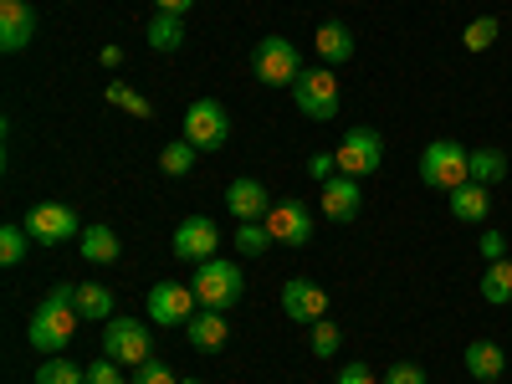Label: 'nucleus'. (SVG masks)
Instances as JSON below:
<instances>
[{"label":"nucleus","mask_w":512,"mask_h":384,"mask_svg":"<svg viewBox=\"0 0 512 384\" xmlns=\"http://www.w3.org/2000/svg\"><path fill=\"white\" fill-rule=\"evenodd\" d=\"M82 313H77V287H52L47 297L36 303L31 323H26V338H31V349L36 354H62L72 344V333H77Z\"/></svg>","instance_id":"nucleus-1"},{"label":"nucleus","mask_w":512,"mask_h":384,"mask_svg":"<svg viewBox=\"0 0 512 384\" xmlns=\"http://www.w3.org/2000/svg\"><path fill=\"white\" fill-rule=\"evenodd\" d=\"M472 180V149H461L456 139H431L420 154V185H431V190H456Z\"/></svg>","instance_id":"nucleus-2"},{"label":"nucleus","mask_w":512,"mask_h":384,"mask_svg":"<svg viewBox=\"0 0 512 384\" xmlns=\"http://www.w3.org/2000/svg\"><path fill=\"white\" fill-rule=\"evenodd\" d=\"M251 72L262 88H292V82L303 77V52H297L287 36H262L251 52Z\"/></svg>","instance_id":"nucleus-3"},{"label":"nucleus","mask_w":512,"mask_h":384,"mask_svg":"<svg viewBox=\"0 0 512 384\" xmlns=\"http://www.w3.org/2000/svg\"><path fill=\"white\" fill-rule=\"evenodd\" d=\"M246 292V277L236 262H221V256H210V262L195 267V297L200 308H216V313H231Z\"/></svg>","instance_id":"nucleus-4"},{"label":"nucleus","mask_w":512,"mask_h":384,"mask_svg":"<svg viewBox=\"0 0 512 384\" xmlns=\"http://www.w3.org/2000/svg\"><path fill=\"white\" fill-rule=\"evenodd\" d=\"M185 139H190L200 154L226 149V144H231V113H226V103H216V98H195V103L185 108Z\"/></svg>","instance_id":"nucleus-5"},{"label":"nucleus","mask_w":512,"mask_h":384,"mask_svg":"<svg viewBox=\"0 0 512 384\" xmlns=\"http://www.w3.org/2000/svg\"><path fill=\"white\" fill-rule=\"evenodd\" d=\"M292 103L313 123H333L338 118V77L323 67H303V77L292 82Z\"/></svg>","instance_id":"nucleus-6"},{"label":"nucleus","mask_w":512,"mask_h":384,"mask_svg":"<svg viewBox=\"0 0 512 384\" xmlns=\"http://www.w3.org/2000/svg\"><path fill=\"white\" fill-rule=\"evenodd\" d=\"M26 231H31V241H36V246H62V241L82 236L88 226L77 221V210H72V205H62V200H41V205H31Z\"/></svg>","instance_id":"nucleus-7"},{"label":"nucleus","mask_w":512,"mask_h":384,"mask_svg":"<svg viewBox=\"0 0 512 384\" xmlns=\"http://www.w3.org/2000/svg\"><path fill=\"white\" fill-rule=\"evenodd\" d=\"M333 159H338V175H354V180H364V175H374V169L384 164V139L374 134V128H349L344 134V144L333 149Z\"/></svg>","instance_id":"nucleus-8"},{"label":"nucleus","mask_w":512,"mask_h":384,"mask_svg":"<svg viewBox=\"0 0 512 384\" xmlns=\"http://www.w3.org/2000/svg\"><path fill=\"white\" fill-rule=\"evenodd\" d=\"M103 354L108 359H118V364H144V359H154V344H149V328L139 323V318H108L103 323Z\"/></svg>","instance_id":"nucleus-9"},{"label":"nucleus","mask_w":512,"mask_h":384,"mask_svg":"<svg viewBox=\"0 0 512 384\" xmlns=\"http://www.w3.org/2000/svg\"><path fill=\"white\" fill-rule=\"evenodd\" d=\"M195 303H200V297L185 282H154L149 287V318L159 328H185L195 318Z\"/></svg>","instance_id":"nucleus-10"},{"label":"nucleus","mask_w":512,"mask_h":384,"mask_svg":"<svg viewBox=\"0 0 512 384\" xmlns=\"http://www.w3.org/2000/svg\"><path fill=\"white\" fill-rule=\"evenodd\" d=\"M216 246H221V231H216V221H210V216H185L175 226V241H169V251H175L180 262H195V267L210 262Z\"/></svg>","instance_id":"nucleus-11"},{"label":"nucleus","mask_w":512,"mask_h":384,"mask_svg":"<svg viewBox=\"0 0 512 384\" xmlns=\"http://www.w3.org/2000/svg\"><path fill=\"white\" fill-rule=\"evenodd\" d=\"M282 313L292 318V323H318V318H328V292L318 287V282H308V277H287L282 282Z\"/></svg>","instance_id":"nucleus-12"},{"label":"nucleus","mask_w":512,"mask_h":384,"mask_svg":"<svg viewBox=\"0 0 512 384\" xmlns=\"http://www.w3.org/2000/svg\"><path fill=\"white\" fill-rule=\"evenodd\" d=\"M318 210L333 221V226H349L359 221V210H364V195H359V180L354 175H333L323 190H318Z\"/></svg>","instance_id":"nucleus-13"},{"label":"nucleus","mask_w":512,"mask_h":384,"mask_svg":"<svg viewBox=\"0 0 512 384\" xmlns=\"http://www.w3.org/2000/svg\"><path fill=\"white\" fill-rule=\"evenodd\" d=\"M267 231H272V241H282V246H308V241H313V210H308L303 200H282V205H272Z\"/></svg>","instance_id":"nucleus-14"},{"label":"nucleus","mask_w":512,"mask_h":384,"mask_svg":"<svg viewBox=\"0 0 512 384\" xmlns=\"http://www.w3.org/2000/svg\"><path fill=\"white\" fill-rule=\"evenodd\" d=\"M226 210H231L236 221H267V216H272V195H267L262 180L241 175V180L226 185Z\"/></svg>","instance_id":"nucleus-15"},{"label":"nucleus","mask_w":512,"mask_h":384,"mask_svg":"<svg viewBox=\"0 0 512 384\" xmlns=\"http://www.w3.org/2000/svg\"><path fill=\"white\" fill-rule=\"evenodd\" d=\"M36 36V11L31 0H0V52H21Z\"/></svg>","instance_id":"nucleus-16"},{"label":"nucleus","mask_w":512,"mask_h":384,"mask_svg":"<svg viewBox=\"0 0 512 384\" xmlns=\"http://www.w3.org/2000/svg\"><path fill=\"white\" fill-rule=\"evenodd\" d=\"M185 338H190V349H200V354H221L226 338H231V318L216 313V308H200V313L185 323Z\"/></svg>","instance_id":"nucleus-17"},{"label":"nucleus","mask_w":512,"mask_h":384,"mask_svg":"<svg viewBox=\"0 0 512 384\" xmlns=\"http://www.w3.org/2000/svg\"><path fill=\"white\" fill-rule=\"evenodd\" d=\"M313 47H318V62L344 67V62H354V31H349L344 21H323V26L313 31Z\"/></svg>","instance_id":"nucleus-18"},{"label":"nucleus","mask_w":512,"mask_h":384,"mask_svg":"<svg viewBox=\"0 0 512 384\" xmlns=\"http://www.w3.org/2000/svg\"><path fill=\"white\" fill-rule=\"evenodd\" d=\"M451 216L466 221V226H482V221L492 216V195H487V185H477V180L456 185V190H451Z\"/></svg>","instance_id":"nucleus-19"},{"label":"nucleus","mask_w":512,"mask_h":384,"mask_svg":"<svg viewBox=\"0 0 512 384\" xmlns=\"http://www.w3.org/2000/svg\"><path fill=\"white\" fill-rule=\"evenodd\" d=\"M502 369H507L502 344H492V338H477V344H466V374H472L477 384H492Z\"/></svg>","instance_id":"nucleus-20"},{"label":"nucleus","mask_w":512,"mask_h":384,"mask_svg":"<svg viewBox=\"0 0 512 384\" xmlns=\"http://www.w3.org/2000/svg\"><path fill=\"white\" fill-rule=\"evenodd\" d=\"M77 246H82V256H88L93 267H108V262H118L123 256V241L113 236V226H88L77 236Z\"/></svg>","instance_id":"nucleus-21"},{"label":"nucleus","mask_w":512,"mask_h":384,"mask_svg":"<svg viewBox=\"0 0 512 384\" xmlns=\"http://www.w3.org/2000/svg\"><path fill=\"white\" fill-rule=\"evenodd\" d=\"M149 47L154 52H180L185 47V16H169V11H154V21H149Z\"/></svg>","instance_id":"nucleus-22"},{"label":"nucleus","mask_w":512,"mask_h":384,"mask_svg":"<svg viewBox=\"0 0 512 384\" xmlns=\"http://www.w3.org/2000/svg\"><path fill=\"white\" fill-rule=\"evenodd\" d=\"M482 303H492V308L512 303V262H507V256H502V262H487V272H482Z\"/></svg>","instance_id":"nucleus-23"},{"label":"nucleus","mask_w":512,"mask_h":384,"mask_svg":"<svg viewBox=\"0 0 512 384\" xmlns=\"http://www.w3.org/2000/svg\"><path fill=\"white\" fill-rule=\"evenodd\" d=\"M77 313H82V318H98V323L118 318V308H113V292H108L103 282H82V287H77Z\"/></svg>","instance_id":"nucleus-24"},{"label":"nucleus","mask_w":512,"mask_h":384,"mask_svg":"<svg viewBox=\"0 0 512 384\" xmlns=\"http://www.w3.org/2000/svg\"><path fill=\"white\" fill-rule=\"evenodd\" d=\"M472 180L477 185H502L507 180V154L502 149H472Z\"/></svg>","instance_id":"nucleus-25"},{"label":"nucleus","mask_w":512,"mask_h":384,"mask_svg":"<svg viewBox=\"0 0 512 384\" xmlns=\"http://www.w3.org/2000/svg\"><path fill=\"white\" fill-rule=\"evenodd\" d=\"M195 159H200V149H195L190 139H175V144L159 149V169H164V175H190Z\"/></svg>","instance_id":"nucleus-26"},{"label":"nucleus","mask_w":512,"mask_h":384,"mask_svg":"<svg viewBox=\"0 0 512 384\" xmlns=\"http://www.w3.org/2000/svg\"><path fill=\"white\" fill-rule=\"evenodd\" d=\"M103 98H108L113 108H123L128 118H154L149 98H144V93H134V88H128V82H108V88H103Z\"/></svg>","instance_id":"nucleus-27"},{"label":"nucleus","mask_w":512,"mask_h":384,"mask_svg":"<svg viewBox=\"0 0 512 384\" xmlns=\"http://www.w3.org/2000/svg\"><path fill=\"white\" fill-rule=\"evenodd\" d=\"M236 251H241V256H267V251H272L267 221H241V226H236Z\"/></svg>","instance_id":"nucleus-28"},{"label":"nucleus","mask_w":512,"mask_h":384,"mask_svg":"<svg viewBox=\"0 0 512 384\" xmlns=\"http://www.w3.org/2000/svg\"><path fill=\"white\" fill-rule=\"evenodd\" d=\"M36 384H88V369H77L72 359H47V364H41L36 369Z\"/></svg>","instance_id":"nucleus-29"},{"label":"nucleus","mask_w":512,"mask_h":384,"mask_svg":"<svg viewBox=\"0 0 512 384\" xmlns=\"http://www.w3.org/2000/svg\"><path fill=\"white\" fill-rule=\"evenodd\" d=\"M338 344H344V333H338V323H333V318H318V323L308 328V349H313L318 359H333V354H338Z\"/></svg>","instance_id":"nucleus-30"},{"label":"nucleus","mask_w":512,"mask_h":384,"mask_svg":"<svg viewBox=\"0 0 512 384\" xmlns=\"http://www.w3.org/2000/svg\"><path fill=\"white\" fill-rule=\"evenodd\" d=\"M26 246H31V231L26 226H0V262H6V267H21L26 262Z\"/></svg>","instance_id":"nucleus-31"},{"label":"nucleus","mask_w":512,"mask_h":384,"mask_svg":"<svg viewBox=\"0 0 512 384\" xmlns=\"http://www.w3.org/2000/svg\"><path fill=\"white\" fill-rule=\"evenodd\" d=\"M497 31H502V21H497V16H477L472 26L461 31V47H466V52H487L492 41H497Z\"/></svg>","instance_id":"nucleus-32"},{"label":"nucleus","mask_w":512,"mask_h":384,"mask_svg":"<svg viewBox=\"0 0 512 384\" xmlns=\"http://www.w3.org/2000/svg\"><path fill=\"white\" fill-rule=\"evenodd\" d=\"M118 369H123V364L103 354V359H93V364H88V384H123V374H118Z\"/></svg>","instance_id":"nucleus-33"},{"label":"nucleus","mask_w":512,"mask_h":384,"mask_svg":"<svg viewBox=\"0 0 512 384\" xmlns=\"http://www.w3.org/2000/svg\"><path fill=\"white\" fill-rule=\"evenodd\" d=\"M384 384H425V369H420V364H405V359H395L390 369H384Z\"/></svg>","instance_id":"nucleus-34"},{"label":"nucleus","mask_w":512,"mask_h":384,"mask_svg":"<svg viewBox=\"0 0 512 384\" xmlns=\"http://www.w3.org/2000/svg\"><path fill=\"white\" fill-rule=\"evenodd\" d=\"M134 384H180V379L169 374V369H164L159 359H144V364L134 369Z\"/></svg>","instance_id":"nucleus-35"},{"label":"nucleus","mask_w":512,"mask_h":384,"mask_svg":"<svg viewBox=\"0 0 512 384\" xmlns=\"http://www.w3.org/2000/svg\"><path fill=\"white\" fill-rule=\"evenodd\" d=\"M333 384H384V379L359 359V364H344V369H338V379H333Z\"/></svg>","instance_id":"nucleus-36"},{"label":"nucleus","mask_w":512,"mask_h":384,"mask_svg":"<svg viewBox=\"0 0 512 384\" xmlns=\"http://www.w3.org/2000/svg\"><path fill=\"white\" fill-rule=\"evenodd\" d=\"M333 175H338V159H333V154H313V159H308V180L328 185Z\"/></svg>","instance_id":"nucleus-37"},{"label":"nucleus","mask_w":512,"mask_h":384,"mask_svg":"<svg viewBox=\"0 0 512 384\" xmlns=\"http://www.w3.org/2000/svg\"><path fill=\"white\" fill-rule=\"evenodd\" d=\"M482 256H487V262H502V256H507V236L502 231H482Z\"/></svg>","instance_id":"nucleus-38"},{"label":"nucleus","mask_w":512,"mask_h":384,"mask_svg":"<svg viewBox=\"0 0 512 384\" xmlns=\"http://www.w3.org/2000/svg\"><path fill=\"white\" fill-rule=\"evenodd\" d=\"M195 0H154V11H169V16H185Z\"/></svg>","instance_id":"nucleus-39"},{"label":"nucleus","mask_w":512,"mask_h":384,"mask_svg":"<svg viewBox=\"0 0 512 384\" xmlns=\"http://www.w3.org/2000/svg\"><path fill=\"white\" fill-rule=\"evenodd\" d=\"M98 62H103V67H118V62H123V47H103Z\"/></svg>","instance_id":"nucleus-40"},{"label":"nucleus","mask_w":512,"mask_h":384,"mask_svg":"<svg viewBox=\"0 0 512 384\" xmlns=\"http://www.w3.org/2000/svg\"><path fill=\"white\" fill-rule=\"evenodd\" d=\"M180 384H200V379H180Z\"/></svg>","instance_id":"nucleus-41"}]
</instances>
